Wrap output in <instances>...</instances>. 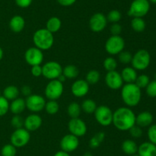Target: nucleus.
<instances>
[{
	"label": "nucleus",
	"mask_w": 156,
	"mask_h": 156,
	"mask_svg": "<svg viewBox=\"0 0 156 156\" xmlns=\"http://www.w3.org/2000/svg\"><path fill=\"white\" fill-rule=\"evenodd\" d=\"M148 138L149 142L156 145V124L151 125L148 129Z\"/></svg>",
	"instance_id": "nucleus-42"
},
{
	"label": "nucleus",
	"mask_w": 156,
	"mask_h": 156,
	"mask_svg": "<svg viewBox=\"0 0 156 156\" xmlns=\"http://www.w3.org/2000/svg\"><path fill=\"white\" fill-rule=\"evenodd\" d=\"M68 128L70 133L77 136L78 138L86 134V124L82 119L79 118H74V119H70L68 124Z\"/></svg>",
	"instance_id": "nucleus-14"
},
{
	"label": "nucleus",
	"mask_w": 156,
	"mask_h": 156,
	"mask_svg": "<svg viewBox=\"0 0 156 156\" xmlns=\"http://www.w3.org/2000/svg\"><path fill=\"white\" fill-rule=\"evenodd\" d=\"M24 122V119H23V118L21 116H19V115H15L12 117V120H11V124H12V125L15 129H17V128H23Z\"/></svg>",
	"instance_id": "nucleus-40"
},
{
	"label": "nucleus",
	"mask_w": 156,
	"mask_h": 156,
	"mask_svg": "<svg viewBox=\"0 0 156 156\" xmlns=\"http://www.w3.org/2000/svg\"><path fill=\"white\" fill-rule=\"evenodd\" d=\"M16 154V147L14 146L12 144H6L1 149L2 156H15Z\"/></svg>",
	"instance_id": "nucleus-34"
},
{
	"label": "nucleus",
	"mask_w": 156,
	"mask_h": 156,
	"mask_svg": "<svg viewBox=\"0 0 156 156\" xmlns=\"http://www.w3.org/2000/svg\"><path fill=\"white\" fill-rule=\"evenodd\" d=\"M19 90L17 87L14 85H10L6 87L3 90L2 96L8 100H14L19 96Z\"/></svg>",
	"instance_id": "nucleus-25"
},
{
	"label": "nucleus",
	"mask_w": 156,
	"mask_h": 156,
	"mask_svg": "<svg viewBox=\"0 0 156 156\" xmlns=\"http://www.w3.org/2000/svg\"><path fill=\"white\" fill-rule=\"evenodd\" d=\"M129 133H130V136L132 137L136 138H140L142 136H143V129H142L141 127H140L137 125H134L133 126L131 127L129 129Z\"/></svg>",
	"instance_id": "nucleus-43"
},
{
	"label": "nucleus",
	"mask_w": 156,
	"mask_h": 156,
	"mask_svg": "<svg viewBox=\"0 0 156 156\" xmlns=\"http://www.w3.org/2000/svg\"><path fill=\"white\" fill-rule=\"evenodd\" d=\"M62 73V66L56 61H49L42 67V75L50 80L58 79Z\"/></svg>",
	"instance_id": "nucleus-9"
},
{
	"label": "nucleus",
	"mask_w": 156,
	"mask_h": 156,
	"mask_svg": "<svg viewBox=\"0 0 156 156\" xmlns=\"http://www.w3.org/2000/svg\"><path fill=\"white\" fill-rule=\"evenodd\" d=\"M118 58L119 61L122 63V64H129V63H131L133 58L132 54L129 51H121L118 54Z\"/></svg>",
	"instance_id": "nucleus-39"
},
{
	"label": "nucleus",
	"mask_w": 156,
	"mask_h": 156,
	"mask_svg": "<svg viewBox=\"0 0 156 156\" xmlns=\"http://www.w3.org/2000/svg\"><path fill=\"white\" fill-rule=\"evenodd\" d=\"M25 99L19 97L16 98L15 99L12 100L10 106H9V110L15 115H19L20 113H21L25 110Z\"/></svg>",
	"instance_id": "nucleus-23"
},
{
	"label": "nucleus",
	"mask_w": 156,
	"mask_h": 156,
	"mask_svg": "<svg viewBox=\"0 0 156 156\" xmlns=\"http://www.w3.org/2000/svg\"><path fill=\"white\" fill-rule=\"evenodd\" d=\"M94 113L96 121L100 125L103 126H108L112 123L113 112L107 106H98Z\"/></svg>",
	"instance_id": "nucleus-10"
},
{
	"label": "nucleus",
	"mask_w": 156,
	"mask_h": 156,
	"mask_svg": "<svg viewBox=\"0 0 156 156\" xmlns=\"http://www.w3.org/2000/svg\"><path fill=\"white\" fill-rule=\"evenodd\" d=\"M66 78L65 76H64V75H62V74H61L60 76H59V77H58L57 80H59L60 81L61 83H63L64 81L66 80Z\"/></svg>",
	"instance_id": "nucleus-50"
},
{
	"label": "nucleus",
	"mask_w": 156,
	"mask_h": 156,
	"mask_svg": "<svg viewBox=\"0 0 156 156\" xmlns=\"http://www.w3.org/2000/svg\"><path fill=\"white\" fill-rule=\"evenodd\" d=\"M137 152L140 156H156V145L150 142H143L138 147Z\"/></svg>",
	"instance_id": "nucleus-20"
},
{
	"label": "nucleus",
	"mask_w": 156,
	"mask_h": 156,
	"mask_svg": "<svg viewBox=\"0 0 156 156\" xmlns=\"http://www.w3.org/2000/svg\"><path fill=\"white\" fill-rule=\"evenodd\" d=\"M97 104L94 102L93 99H87L82 102V106H81V108L83 110L85 113H88V114H91V113H94V111L97 109Z\"/></svg>",
	"instance_id": "nucleus-28"
},
{
	"label": "nucleus",
	"mask_w": 156,
	"mask_h": 156,
	"mask_svg": "<svg viewBox=\"0 0 156 156\" xmlns=\"http://www.w3.org/2000/svg\"><path fill=\"white\" fill-rule=\"evenodd\" d=\"M152 122H153V116L150 112H142L138 116H136V125H139L141 128L150 126Z\"/></svg>",
	"instance_id": "nucleus-19"
},
{
	"label": "nucleus",
	"mask_w": 156,
	"mask_h": 156,
	"mask_svg": "<svg viewBox=\"0 0 156 156\" xmlns=\"http://www.w3.org/2000/svg\"><path fill=\"white\" fill-rule=\"evenodd\" d=\"M83 156H91V154H90V153H86V154H84Z\"/></svg>",
	"instance_id": "nucleus-53"
},
{
	"label": "nucleus",
	"mask_w": 156,
	"mask_h": 156,
	"mask_svg": "<svg viewBox=\"0 0 156 156\" xmlns=\"http://www.w3.org/2000/svg\"><path fill=\"white\" fill-rule=\"evenodd\" d=\"M112 123L117 129L126 131L136 124V115L128 107H120L113 113Z\"/></svg>",
	"instance_id": "nucleus-1"
},
{
	"label": "nucleus",
	"mask_w": 156,
	"mask_h": 156,
	"mask_svg": "<svg viewBox=\"0 0 156 156\" xmlns=\"http://www.w3.org/2000/svg\"><path fill=\"white\" fill-rule=\"evenodd\" d=\"M101 77L100 73H99L98 70H91L90 71L88 72L86 75V80H85L87 81L89 85H94V84H96L99 81Z\"/></svg>",
	"instance_id": "nucleus-31"
},
{
	"label": "nucleus",
	"mask_w": 156,
	"mask_h": 156,
	"mask_svg": "<svg viewBox=\"0 0 156 156\" xmlns=\"http://www.w3.org/2000/svg\"><path fill=\"white\" fill-rule=\"evenodd\" d=\"M131 27L135 32H143L146 29V21L143 18H133L131 21Z\"/></svg>",
	"instance_id": "nucleus-29"
},
{
	"label": "nucleus",
	"mask_w": 156,
	"mask_h": 156,
	"mask_svg": "<svg viewBox=\"0 0 156 156\" xmlns=\"http://www.w3.org/2000/svg\"><path fill=\"white\" fill-rule=\"evenodd\" d=\"M146 89V93L148 96L151 98L156 97V80L150 81L149 84H148Z\"/></svg>",
	"instance_id": "nucleus-41"
},
{
	"label": "nucleus",
	"mask_w": 156,
	"mask_h": 156,
	"mask_svg": "<svg viewBox=\"0 0 156 156\" xmlns=\"http://www.w3.org/2000/svg\"><path fill=\"white\" fill-rule=\"evenodd\" d=\"M155 80H156V73L155 74Z\"/></svg>",
	"instance_id": "nucleus-55"
},
{
	"label": "nucleus",
	"mask_w": 156,
	"mask_h": 156,
	"mask_svg": "<svg viewBox=\"0 0 156 156\" xmlns=\"http://www.w3.org/2000/svg\"><path fill=\"white\" fill-rule=\"evenodd\" d=\"M45 96L50 100H56L63 93V84L59 80H52L45 88Z\"/></svg>",
	"instance_id": "nucleus-7"
},
{
	"label": "nucleus",
	"mask_w": 156,
	"mask_h": 156,
	"mask_svg": "<svg viewBox=\"0 0 156 156\" xmlns=\"http://www.w3.org/2000/svg\"><path fill=\"white\" fill-rule=\"evenodd\" d=\"M125 47V41L120 35H112L105 43V50L109 54H119Z\"/></svg>",
	"instance_id": "nucleus-6"
},
{
	"label": "nucleus",
	"mask_w": 156,
	"mask_h": 156,
	"mask_svg": "<svg viewBox=\"0 0 156 156\" xmlns=\"http://www.w3.org/2000/svg\"><path fill=\"white\" fill-rule=\"evenodd\" d=\"M150 62L151 56L149 52L144 49H141L133 56L131 64L135 70H144L149 67Z\"/></svg>",
	"instance_id": "nucleus-5"
},
{
	"label": "nucleus",
	"mask_w": 156,
	"mask_h": 156,
	"mask_svg": "<svg viewBox=\"0 0 156 156\" xmlns=\"http://www.w3.org/2000/svg\"><path fill=\"white\" fill-rule=\"evenodd\" d=\"M81 110H82V108L76 102H73L69 105L68 108H67V113H68L69 116L71 117V119H74V118L79 117Z\"/></svg>",
	"instance_id": "nucleus-30"
},
{
	"label": "nucleus",
	"mask_w": 156,
	"mask_h": 156,
	"mask_svg": "<svg viewBox=\"0 0 156 156\" xmlns=\"http://www.w3.org/2000/svg\"><path fill=\"white\" fill-rule=\"evenodd\" d=\"M105 137V135L103 132H98L97 134L94 135V136L91 138V140H90L89 142L90 147L92 148H98V147L101 145V143L103 142Z\"/></svg>",
	"instance_id": "nucleus-32"
},
{
	"label": "nucleus",
	"mask_w": 156,
	"mask_h": 156,
	"mask_svg": "<svg viewBox=\"0 0 156 156\" xmlns=\"http://www.w3.org/2000/svg\"><path fill=\"white\" fill-rule=\"evenodd\" d=\"M54 156H70V155L69 154L68 152H66V151L61 150V151H57V152L54 154Z\"/></svg>",
	"instance_id": "nucleus-49"
},
{
	"label": "nucleus",
	"mask_w": 156,
	"mask_h": 156,
	"mask_svg": "<svg viewBox=\"0 0 156 156\" xmlns=\"http://www.w3.org/2000/svg\"><path fill=\"white\" fill-rule=\"evenodd\" d=\"M25 25V21L21 15H15L11 18L9 21V28L11 30L15 33H19L24 29Z\"/></svg>",
	"instance_id": "nucleus-21"
},
{
	"label": "nucleus",
	"mask_w": 156,
	"mask_h": 156,
	"mask_svg": "<svg viewBox=\"0 0 156 156\" xmlns=\"http://www.w3.org/2000/svg\"><path fill=\"white\" fill-rule=\"evenodd\" d=\"M24 59L26 62L31 67L35 65H41L44 60V54L42 50L37 47H30L26 50L24 54Z\"/></svg>",
	"instance_id": "nucleus-12"
},
{
	"label": "nucleus",
	"mask_w": 156,
	"mask_h": 156,
	"mask_svg": "<svg viewBox=\"0 0 156 156\" xmlns=\"http://www.w3.org/2000/svg\"><path fill=\"white\" fill-rule=\"evenodd\" d=\"M21 93L25 96H30V95L31 94V89H30V87H29L28 86H24V87L21 88Z\"/></svg>",
	"instance_id": "nucleus-48"
},
{
	"label": "nucleus",
	"mask_w": 156,
	"mask_h": 156,
	"mask_svg": "<svg viewBox=\"0 0 156 156\" xmlns=\"http://www.w3.org/2000/svg\"><path fill=\"white\" fill-rule=\"evenodd\" d=\"M46 102L45 99L38 94H30L25 99L26 108L34 113H38L44 110Z\"/></svg>",
	"instance_id": "nucleus-11"
},
{
	"label": "nucleus",
	"mask_w": 156,
	"mask_h": 156,
	"mask_svg": "<svg viewBox=\"0 0 156 156\" xmlns=\"http://www.w3.org/2000/svg\"><path fill=\"white\" fill-rule=\"evenodd\" d=\"M33 41L35 47L41 50H49L51 48L54 42L53 34L47 28L38 29L33 35Z\"/></svg>",
	"instance_id": "nucleus-3"
},
{
	"label": "nucleus",
	"mask_w": 156,
	"mask_h": 156,
	"mask_svg": "<svg viewBox=\"0 0 156 156\" xmlns=\"http://www.w3.org/2000/svg\"><path fill=\"white\" fill-rule=\"evenodd\" d=\"M121 96L123 102L127 106H136L141 100V89L137 87L135 83L126 84L122 87Z\"/></svg>",
	"instance_id": "nucleus-2"
},
{
	"label": "nucleus",
	"mask_w": 156,
	"mask_h": 156,
	"mask_svg": "<svg viewBox=\"0 0 156 156\" xmlns=\"http://www.w3.org/2000/svg\"><path fill=\"white\" fill-rule=\"evenodd\" d=\"M149 2L153 3V4H156V0H149Z\"/></svg>",
	"instance_id": "nucleus-52"
},
{
	"label": "nucleus",
	"mask_w": 156,
	"mask_h": 156,
	"mask_svg": "<svg viewBox=\"0 0 156 156\" xmlns=\"http://www.w3.org/2000/svg\"><path fill=\"white\" fill-rule=\"evenodd\" d=\"M150 82L149 76L146 74H141L137 76L136 80L135 81V84L137 87H140V89L146 88L148 86V84Z\"/></svg>",
	"instance_id": "nucleus-36"
},
{
	"label": "nucleus",
	"mask_w": 156,
	"mask_h": 156,
	"mask_svg": "<svg viewBox=\"0 0 156 156\" xmlns=\"http://www.w3.org/2000/svg\"><path fill=\"white\" fill-rule=\"evenodd\" d=\"M3 54H4V53H3V50H2V47H0V61H1V60L2 59Z\"/></svg>",
	"instance_id": "nucleus-51"
},
{
	"label": "nucleus",
	"mask_w": 156,
	"mask_h": 156,
	"mask_svg": "<svg viewBox=\"0 0 156 156\" xmlns=\"http://www.w3.org/2000/svg\"><path fill=\"white\" fill-rule=\"evenodd\" d=\"M89 86L86 80H77L72 85V93L76 97H83L89 91Z\"/></svg>",
	"instance_id": "nucleus-17"
},
{
	"label": "nucleus",
	"mask_w": 156,
	"mask_h": 156,
	"mask_svg": "<svg viewBox=\"0 0 156 156\" xmlns=\"http://www.w3.org/2000/svg\"><path fill=\"white\" fill-rule=\"evenodd\" d=\"M122 150L125 154L128 155H133L134 154H136L138 151V145L131 139H126L122 144Z\"/></svg>",
	"instance_id": "nucleus-24"
},
{
	"label": "nucleus",
	"mask_w": 156,
	"mask_h": 156,
	"mask_svg": "<svg viewBox=\"0 0 156 156\" xmlns=\"http://www.w3.org/2000/svg\"><path fill=\"white\" fill-rule=\"evenodd\" d=\"M9 100L3 96H0V116H3L8 113L9 110Z\"/></svg>",
	"instance_id": "nucleus-38"
},
{
	"label": "nucleus",
	"mask_w": 156,
	"mask_h": 156,
	"mask_svg": "<svg viewBox=\"0 0 156 156\" xmlns=\"http://www.w3.org/2000/svg\"><path fill=\"white\" fill-rule=\"evenodd\" d=\"M106 17L108 21H110V22L117 23L121 19L122 15L120 11L117 10V9H114V10H111Z\"/></svg>",
	"instance_id": "nucleus-37"
},
{
	"label": "nucleus",
	"mask_w": 156,
	"mask_h": 156,
	"mask_svg": "<svg viewBox=\"0 0 156 156\" xmlns=\"http://www.w3.org/2000/svg\"><path fill=\"white\" fill-rule=\"evenodd\" d=\"M0 96H2V95H1V92H0Z\"/></svg>",
	"instance_id": "nucleus-56"
},
{
	"label": "nucleus",
	"mask_w": 156,
	"mask_h": 156,
	"mask_svg": "<svg viewBox=\"0 0 156 156\" xmlns=\"http://www.w3.org/2000/svg\"><path fill=\"white\" fill-rule=\"evenodd\" d=\"M31 73L34 76H40L42 75V67L41 65L32 66L31 67Z\"/></svg>",
	"instance_id": "nucleus-46"
},
{
	"label": "nucleus",
	"mask_w": 156,
	"mask_h": 156,
	"mask_svg": "<svg viewBox=\"0 0 156 156\" xmlns=\"http://www.w3.org/2000/svg\"><path fill=\"white\" fill-rule=\"evenodd\" d=\"M44 109L46 112L50 115H54L59 111V106L56 100H49L48 102H46Z\"/></svg>",
	"instance_id": "nucleus-33"
},
{
	"label": "nucleus",
	"mask_w": 156,
	"mask_h": 156,
	"mask_svg": "<svg viewBox=\"0 0 156 156\" xmlns=\"http://www.w3.org/2000/svg\"><path fill=\"white\" fill-rule=\"evenodd\" d=\"M79 145V141L77 136L73 134L66 135L60 141V147L62 151L66 152H72L77 149Z\"/></svg>",
	"instance_id": "nucleus-15"
},
{
	"label": "nucleus",
	"mask_w": 156,
	"mask_h": 156,
	"mask_svg": "<svg viewBox=\"0 0 156 156\" xmlns=\"http://www.w3.org/2000/svg\"><path fill=\"white\" fill-rule=\"evenodd\" d=\"M58 2L59 5H61L62 6H66V7H68V6H71L74 4L76 2V0H56Z\"/></svg>",
	"instance_id": "nucleus-47"
},
{
	"label": "nucleus",
	"mask_w": 156,
	"mask_h": 156,
	"mask_svg": "<svg viewBox=\"0 0 156 156\" xmlns=\"http://www.w3.org/2000/svg\"><path fill=\"white\" fill-rule=\"evenodd\" d=\"M107 24V17L100 12L94 14L89 20L90 29L94 32H101L104 31L106 28Z\"/></svg>",
	"instance_id": "nucleus-13"
},
{
	"label": "nucleus",
	"mask_w": 156,
	"mask_h": 156,
	"mask_svg": "<svg viewBox=\"0 0 156 156\" xmlns=\"http://www.w3.org/2000/svg\"><path fill=\"white\" fill-rule=\"evenodd\" d=\"M105 83L107 86L112 90H119L123 86V80L121 75L117 70L107 73L105 76Z\"/></svg>",
	"instance_id": "nucleus-16"
},
{
	"label": "nucleus",
	"mask_w": 156,
	"mask_h": 156,
	"mask_svg": "<svg viewBox=\"0 0 156 156\" xmlns=\"http://www.w3.org/2000/svg\"><path fill=\"white\" fill-rule=\"evenodd\" d=\"M130 156H140V155H139L138 154H133V155H130Z\"/></svg>",
	"instance_id": "nucleus-54"
},
{
	"label": "nucleus",
	"mask_w": 156,
	"mask_h": 156,
	"mask_svg": "<svg viewBox=\"0 0 156 156\" xmlns=\"http://www.w3.org/2000/svg\"><path fill=\"white\" fill-rule=\"evenodd\" d=\"M150 9L149 0H133L128 10V15L133 18H143Z\"/></svg>",
	"instance_id": "nucleus-4"
},
{
	"label": "nucleus",
	"mask_w": 156,
	"mask_h": 156,
	"mask_svg": "<svg viewBox=\"0 0 156 156\" xmlns=\"http://www.w3.org/2000/svg\"><path fill=\"white\" fill-rule=\"evenodd\" d=\"M42 125V118L37 114H30L27 116L24 122V128L29 132L37 130Z\"/></svg>",
	"instance_id": "nucleus-18"
},
{
	"label": "nucleus",
	"mask_w": 156,
	"mask_h": 156,
	"mask_svg": "<svg viewBox=\"0 0 156 156\" xmlns=\"http://www.w3.org/2000/svg\"><path fill=\"white\" fill-rule=\"evenodd\" d=\"M122 32V26L118 23H113L111 26V33L112 35H120Z\"/></svg>",
	"instance_id": "nucleus-44"
},
{
	"label": "nucleus",
	"mask_w": 156,
	"mask_h": 156,
	"mask_svg": "<svg viewBox=\"0 0 156 156\" xmlns=\"http://www.w3.org/2000/svg\"><path fill=\"white\" fill-rule=\"evenodd\" d=\"M79 69L73 64H69L62 69V75L66 79H75L79 76Z\"/></svg>",
	"instance_id": "nucleus-27"
},
{
	"label": "nucleus",
	"mask_w": 156,
	"mask_h": 156,
	"mask_svg": "<svg viewBox=\"0 0 156 156\" xmlns=\"http://www.w3.org/2000/svg\"><path fill=\"white\" fill-rule=\"evenodd\" d=\"M32 1L33 0H15L17 6L20 8H22V9L29 7L31 5Z\"/></svg>",
	"instance_id": "nucleus-45"
},
{
	"label": "nucleus",
	"mask_w": 156,
	"mask_h": 156,
	"mask_svg": "<svg viewBox=\"0 0 156 156\" xmlns=\"http://www.w3.org/2000/svg\"><path fill=\"white\" fill-rule=\"evenodd\" d=\"M117 67V61L112 57H108L104 61V67L108 72L116 70Z\"/></svg>",
	"instance_id": "nucleus-35"
},
{
	"label": "nucleus",
	"mask_w": 156,
	"mask_h": 156,
	"mask_svg": "<svg viewBox=\"0 0 156 156\" xmlns=\"http://www.w3.org/2000/svg\"><path fill=\"white\" fill-rule=\"evenodd\" d=\"M30 139L29 131L24 128H17L11 136V144L16 148H21L27 145Z\"/></svg>",
	"instance_id": "nucleus-8"
},
{
	"label": "nucleus",
	"mask_w": 156,
	"mask_h": 156,
	"mask_svg": "<svg viewBox=\"0 0 156 156\" xmlns=\"http://www.w3.org/2000/svg\"><path fill=\"white\" fill-rule=\"evenodd\" d=\"M61 25H62V21L58 17L53 16L51 17L46 24V28L51 32L52 34L56 33L60 29Z\"/></svg>",
	"instance_id": "nucleus-26"
},
{
	"label": "nucleus",
	"mask_w": 156,
	"mask_h": 156,
	"mask_svg": "<svg viewBox=\"0 0 156 156\" xmlns=\"http://www.w3.org/2000/svg\"><path fill=\"white\" fill-rule=\"evenodd\" d=\"M120 75H121L123 82H126V84L135 83L136 80L137 76H138L136 70H135L133 67H126L123 68Z\"/></svg>",
	"instance_id": "nucleus-22"
}]
</instances>
